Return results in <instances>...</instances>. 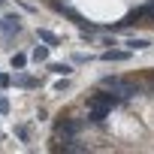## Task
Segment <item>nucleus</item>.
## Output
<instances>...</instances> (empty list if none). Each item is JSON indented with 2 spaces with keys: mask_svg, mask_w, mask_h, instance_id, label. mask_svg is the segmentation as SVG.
<instances>
[{
  "mask_svg": "<svg viewBox=\"0 0 154 154\" xmlns=\"http://www.w3.org/2000/svg\"><path fill=\"white\" fill-rule=\"evenodd\" d=\"M0 30H6V33H12V30H18V18H15V15H9V18H3V21H0Z\"/></svg>",
  "mask_w": 154,
  "mask_h": 154,
  "instance_id": "nucleus-3",
  "label": "nucleus"
},
{
  "mask_svg": "<svg viewBox=\"0 0 154 154\" xmlns=\"http://www.w3.org/2000/svg\"><path fill=\"white\" fill-rule=\"evenodd\" d=\"M127 45H130V51H145V48H151V42H148V39H130Z\"/></svg>",
  "mask_w": 154,
  "mask_h": 154,
  "instance_id": "nucleus-4",
  "label": "nucleus"
},
{
  "mask_svg": "<svg viewBox=\"0 0 154 154\" xmlns=\"http://www.w3.org/2000/svg\"><path fill=\"white\" fill-rule=\"evenodd\" d=\"M39 39H45V42L57 45V36H54V33H48V30H39Z\"/></svg>",
  "mask_w": 154,
  "mask_h": 154,
  "instance_id": "nucleus-8",
  "label": "nucleus"
},
{
  "mask_svg": "<svg viewBox=\"0 0 154 154\" xmlns=\"http://www.w3.org/2000/svg\"><path fill=\"white\" fill-rule=\"evenodd\" d=\"M79 127H82L79 121H63V124H60V133H63V136H75Z\"/></svg>",
  "mask_w": 154,
  "mask_h": 154,
  "instance_id": "nucleus-2",
  "label": "nucleus"
},
{
  "mask_svg": "<svg viewBox=\"0 0 154 154\" xmlns=\"http://www.w3.org/2000/svg\"><path fill=\"white\" fill-rule=\"evenodd\" d=\"M127 57V51H106L103 54V60H124Z\"/></svg>",
  "mask_w": 154,
  "mask_h": 154,
  "instance_id": "nucleus-6",
  "label": "nucleus"
},
{
  "mask_svg": "<svg viewBox=\"0 0 154 154\" xmlns=\"http://www.w3.org/2000/svg\"><path fill=\"white\" fill-rule=\"evenodd\" d=\"M118 100H121V97H112V94H97V97H91V100H88V109H103V112H109Z\"/></svg>",
  "mask_w": 154,
  "mask_h": 154,
  "instance_id": "nucleus-1",
  "label": "nucleus"
},
{
  "mask_svg": "<svg viewBox=\"0 0 154 154\" xmlns=\"http://www.w3.org/2000/svg\"><path fill=\"white\" fill-rule=\"evenodd\" d=\"M45 57H48V48L45 45H36L33 48V60H45Z\"/></svg>",
  "mask_w": 154,
  "mask_h": 154,
  "instance_id": "nucleus-5",
  "label": "nucleus"
},
{
  "mask_svg": "<svg viewBox=\"0 0 154 154\" xmlns=\"http://www.w3.org/2000/svg\"><path fill=\"white\" fill-rule=\"evenodd\" d=\"M12 66L21 69V66H24V54H12Z\"/></svg>",
  "mask_w": 154,
  "mask_h": 154,
  "instance_id": "nucleus-9",
  "label": "nucleus"
},
{
  "mask_svg": "<svg viewBox=\"0 0 154 154\" xmlns=\"http://www.w3.org/2000/svg\"><path fill=\"white\" fill-rule=\"evenodd\" d=\"M51 72H57V75H69L72 69H69L66 63H51Z\"/></svg>",
  "mask_w": 154,
  "mask_h": 154,
  "instance_id": "nucleus-7",
  "label": "nucleus"
}]
</instances>
